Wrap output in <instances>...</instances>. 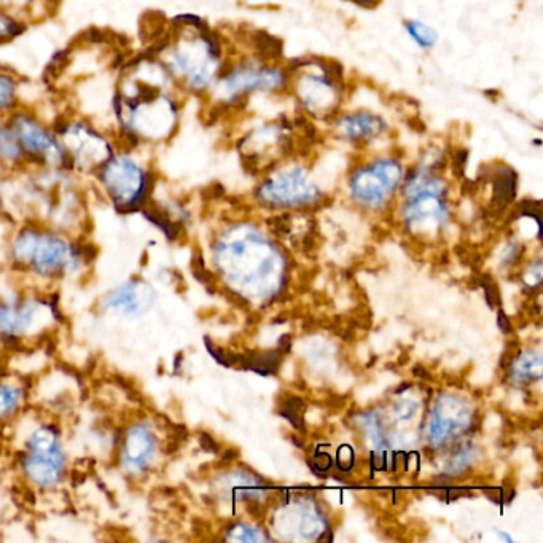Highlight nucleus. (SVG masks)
I'll return each instance as SVG.
<instances>
[{"instance_id":"obj_30","label":"nucleus","mask_w":543,"mask_h":543,"mask_svg":"<svg viewBox=\"0 0 543 543\" xmlns=\"http://www.w3.org/2000/svg\"><path fill=\"white\" fill-rule=\"evenodd\" d=\"M413 375H415L416 378L424 379V381H429V379H432V375H430L429 370H426V368L422 367V365H416V367L413 368Z\"/></svg>"},{"instance_id":"obj_20","label":"nucleus","mask_w":543,"mask_h":543,"mask_svg":"<svg viewBox=\"0 0 543 543\" xmlns=\"http://www.w3.org/2000/svg\"><path fill=\"white\" fill-rule=\"evenodd\" d=\"M47 7V0H0V10L18 16L20 20H28L32 16L34 8ZM28 23V21H26Z\"/></svg>"},{"instance_id":"obj_2","label":"nucleus","mask_w":543,"mask_h":543,"mask_svg":"<svg viewBox=\"0 0 543 543\" xmlns=\"http://www.w3.org/2000/svg\"><path fill=\"white\" fill-rule=\"evenodd\" d=\"M155 53L182 93L209 96L227 64L223 42L201 18L187 15Z\"/></svg>"},{"instance_id":"obj_16","label":"nucleus","mask_w":543,"mask_h":543,"mask_svg":"<svg viewBox=\"0 0 543 543\" xmlns=\"http://www.w3.org/2000/svg\"><path fill=\"white\" fill-rule=\"evenodd\" d=\"M0 165L5 169L26 166L20 144L16 141L15 134L8 125L7 117H0Z\"/></svg>"},{"instance_id":"obj_22","label":"nucleus","mask_w":543,"mask_h":543,"mask_svg":"<svg viewBox=\"0 0 543 543\" xmlns=\"http://www.w3.org/2000/svg\"><path fill=\"white\" fill-rule=\"evenodd\" d=\"M289 214L286 215H276V217H271L268 220V225H270L271 230L278 235H289L290 225H289Z\"/></svg>"},{"instance_id":"obj_7","label":"nucleus","mask_w":543,"mask_h":543,"mask_svg":"<svg viewBox=\"0 0 543 543\" xmlns=\"http://www.w3.org/2000/svg\"><path fill=\"white\" fill-rule=\"evenodd\" d=\"M53 129L63 145L69 171L94 174L118 147L117 139L83 118L64 117Z\"/></svg>"},{"instance_id":"obj_27","label":"nucleus","mask_w":543,"mask_h":543,"mask_svg":"<svg viewBox=\"0 0 543 543\" xmlns=\"http://www.w3.org/2000/svg\"><path fill=\"white\" fill-rule=\"evenodd\" d=\"M314 465H316V470H329L332 467V459H330L329 454H319V456H316Z\"/></svg>"},{"instance_id":"obj_15","label":"nucleus","mask_w":543,"mask_h":543,"mask_svg":"<svg viewBox=\"0 0 543 543\" xmlns=\"http://www.w3.org/2000/svg\"><path fill=\"white\" fill-rule=\"evenodd\" d=\"M152 303L153 292L149 284L133 281L110 293L104 301V308L125 316H136L147 311Z\"/></svg>"},{"instance_id":"obj_5","label":"nucleus","mask_w":543,"mask_h":543,"mask_svg":"<svg viewBox=\"0 0 543 543\" xmlns=\"http://www.w3.org/2000/svg\"><path fill=\"white\" fill-rule=\"evenodd\" d=\"M102 190L115 208L122 212L136 211L152 192L153 172L145 165L136 149L118 145L114 155L94 172Z\"/></svg>"},{"instance_id":"obj_10","label":"nucleus","mask_w":543,"mask_h":543,"mask_svg":"<svg viewBox=\"0 0 543 543\" xmlns=\"http://www.w3.org/2000/svg\"><path fill=\"white\" fill-rule=\"evenodd\" d=\"M266 177L258 185V200L268 204H308L316 201L317 187L311 182L309 168L297 158H287L265 172Z\"/></svg>"},{"instance_id":"obj_11","label":"nucleus","mask_w":543,"mask_h":543,"mask_svg":"<svg viewBox=\"0 0 543 543\" xmlns=\"http://www.w3.org/2000/svg\"><path fill=\"white\" fill-rule=\"evenodd\" d=\"M13 254L18 262L26 263L43 276H56L74 263L72 249L64 239L36 230H24L18 236Z\"/></svg>"},{"instance_id":"obj_28","label":"nucleus","mask_w":543,"mask_h":543,"mask_svg":"<svg viewBox=\"0 0 543 543\" xmlns=\"http://www.w3.org/2000/svg\"><path fill=\"white\" fill-rule=\"evenodd\" d=\"M292 348V335H282L278 343V349L282 354H289Z\"/></svg>"},{"instance_id":"obj_31","label":"nucleus","mask_w":543,"mask_h":543,"mask_svg":"<svg viewBox=\"0 0 543 543\" xmlns=\"http://www.w3.org/2000/svg\"><path fill=\"white\" fill-rule=\"evenodd\" d=\"M303 249L306 252L313 251L314 249V230H309L303 238Z\"/></svg>"},{"instance_id":"obj_24","label":"nucleus","mask_w":543,"mask_h":543,"mask_svg":"<svg viewBox=\"0 0 543 543\" xmlns=\"http://www.w3.org/2000/svg\"><path fill=\"white\" fill-rule=\"evenodd\" d=\"M305 407V400L301 399V397H297V395H289L286 402L282 403V408H284V410L295 411V413H301V411L305 410Z\"/></svg>"},{"instance_id":"obj_6","label":"nucleus","mask_w":543,"mask_h":543,"mask_svg":"<svg viewBox=\"0 0 543 543\" xmlns=\"http://www.w3.org/2000/svg\"><path fill=\"white\" fill-rule=\"evenodd\" d=\"M297 139L298 126L287 118H278L249 129L239 137L236 149L244 169L255 176L258 172L270 171L287 158L295 157L293 153L300 149Z\"/></svg>"},{"instance_id":"obj_9","label":"nucleus","mask_w":543,"mask_h":543,"mask_svg":"<svg viewBox=\"0 0 543 543\" xmlns=\"http://www.w3.org/2000/svg\"><path fill=\"white\" fill-rule=\"evenodd\" d=\"M407 168L399 155H375L349 172V190L354 200L367 206L386 203L387 196L402 187Z\"/></svg>"},{"instance_id":"obj_14","label":"nucleus","mask_w":543,"mask_h":543,"mask_svg":"<svg viewBox=\"0 0 543 543\" xmlns=\"http://www.w3.org/2000/svg\"><path fill=\"white\" fill-rule=\"evenodd\" d=\"M157 451V440L149 427L137 424L131 427L123 442L122 465L131 475L144 473L149 469L153 456Z\"/></svg>"},{"instance_id":"obj_13","label":"nucleus","mask_w":543,"mask_h":543,"mask_svg":"<svg viewBox=\"0 0 543 543\" xmlns=\"http://www.w3.org/2000/svg\"><path fill=\"white\" fill-rule=\"evenodd\" d=\"M26 475L40 486H53L64 472V454L55 432L43 427L32 435L24 459Z\"/></svg>"},{"instance_id":"obj_21","label":"nucleus","mask_w":543,"mask_h":543,"mask_svg":"<svg viewBox=\"0 0 543 543\" xmlns=\"http://www.w3.org/2000/svg\"><path fill=\"white\" fill-rule=\"evenodd\" d=\"M21 392L13 386H2L0 384V419L12 415L16 407L20 405Z\"/></svg>"},{"instance_id":"obj_23","label":"nucleus","mask_w":543,"mask_h":543,"mask_svg":"<svg viewBox=\"0 0 543 543\" xmlns=\"http://www.w3.org/2000/svg\"><path fill=\"white\" fill-rule=\"evenodd\" d=\"M518 349H520V344L518 341H510L505 348L504 357H502L501 367L508 368L512 364L513 360L518 357Z\"/></svg>"},{"instance_id":"obj_34","label":"nucleus","mask_w":543,"mask_h":543,"mask_svg":"<svg viewBox=\"0 0 543 543\" xmlns=\"http://www.w3.org/2000/svg\"><path fill=\"white\" fill-rule=\"evenodd\" d=\"M239 453L236 450H227L225 451V454H223L222 459L223 461H235V459H238Z\"/></svg>"},{"instance_id":"obj_4","label":"nucleus","mask_w":543,"mask_h":543,"mask_svg":"<svg viewBox=\"0 0 543 543\" xmlns=\"http://www.w3.org/2000/svg\"><path fill=\"white\" fill-rule=\"evenodd\" d=\"M289 71L279 61H266L252 53L251 56L227 63L215 82L209 96L223 107L244 104L255 94L286 93Z\"/></svg>"},{"instance_id":"obj_32","label":"nucleus","mask_w":543,"mask_h":543,"mask_svg":"<svg viewBox=\"0 0 543 543\" xmlns=\"http://www.w3.org/2000/svg\"><path fill=\"white\" fill-rule=\"evenodd\" d=\"M489 499L496 502V504H504V493H501L499 489H488Z\"/></svg>"},{"instance_id":"obj_3","label":"nucleus","mask_w":543,"mask_h":543,"mask_svg":"<svg viewBox=\"0 0 543 543\" xmlns=\"http://www.w3.org/2000/svg\"><path fill=\"white\" fill-rule=\"evenodd\" d=\"M289 86L293 101L309 122L329 125L343 110L346 77L343 66L324 58L295 59L290 66Z\"/></svg>"},{"instance_id":"obj_25","label":"nucleus","mask_w":543,"mask_h":543,"mask_svg":"<svg viewBox=\"0 0 543 543\" xmlns=\"http://www.w3.org/2000/svg\"><path fill=\"white\" fill-rule=\"evenodd\" d=\"M200 443L203 446V450L209 451V453H219V445L215 443L211 435L201 434Z\"/></svg>"},{"instance_id":"obj_26","label":"nucleus","mask_w":543,"mask_h":543,"mask_svg":"<svg viewBox=\"0 0 543 543\" xmlns=\"http://www.w3.org/2000/svg\"><path fill=\"white\" fill-rule=\"evenodd\" d=\"M497 324H499V327H501V330L505 335L513 333L512 322H510V319H508L507 314H505L504 311H499V314H497Z\"/></svg>"},{"instance_id":"obj_19","label":"nucleus","mask_w":543,"mask_h":543,"mask_svg":"<svg viewBox=\"0 0 543 543\" xmlns=\"http://www.w3.org/2000/svg\"><path fill=\"white\" fill-rule=\"evenodd\" d=\"M26 28H28L26 21L20 20L12 13L0 10V45L18 39L26 31Z\"/></svg>"},{"instance_id":"obj_1","label":"nucleus","mask_w":543,"mask_h":543,"mask_svg":"<svg viewBox=\"0 0 543 543\" xmlns=\"http://www.w3.org/2000/svg\"><path fill=\"white\" fill-rule=\"evenodd\" d=\"M176 85L157 56H145L126 66L115 85L112 109L123 147L142 149L163 144L176 134L180 104Z\"/></svg>"},{"instance_id":"obj_18","label":"nucleus","mask_w":543,"mask_h":543,"mask_svg":"<svg viewBox=\"0 0 543 543\" xmlns=\"http://www.w3.org/2000/svg\"><path fill=\"white\" fill-rule=\"evenodd\" d=\"M403 29L407 32V36L410 37L411 42L418 45L421 50H434L438 45V32L437 29L432 28L430 24L424 23L421 20L405 21Z\"/></svg>"},{"instance_id":"obj_29","label":"nucleus","mask_w":543,"mask_h":543,"mask_svg":"<svg viewBox=\"0 0 543 543\" xmlns=\"http://www.w3.org/2000/svg\"><path fill=\"white\" fill-rule=\"evenodd\" d=\"M247 512L251 513L252 516H255V518H260L263 513L262 505L258 504V502L255 501H247Z\"/></svg>"},{"instance_id":"obj_8","label":"nucleus","mask_w":543,"mask_h":543,"mask_svg":"<svg viewBox=\"0 0 543 543\" xmlns=\"http://www.w3.org/2000/svg\"><path fill=\"white\" fill-rule=\"evenodd\" d=\"M7 122L20 144L26 166L69 171L66 153L56 136L55 129L28 109L16 107L7 115Z\"/></svg>"},{"instance_id":"obj_33","label":"nucleus","mask_w":543,"mask_h":543,"mask_svg":"<svg viewBox=\"0 0 543 543\" xmlns=\"http://www.w3.org/2000/svg\"><path fill=\"white\" fill-rule=\"evenodd\" d=\"M348 2L362 8H375L379 4V0H348Z\"/></svg>"},{"instance_id":"obj_17","label":"nucleus","mask_w":543,"mask_h":543,"mask_svg":"<svg viewBox=\"0 0 543 543\" xmlns=\"http://www.w3.org/2000/svg\"><path fill=\"white\" fill-rule=\"evenodd\" d=\"M20 107V80L0 67V117Z\"/></svg>"},{"instance_id":"obj_12","label":"nucleus","mask_w":543,"mask_h":543,"mask_svg":"<svg viewBox=\"0 0 543 543\" xmlns=\"http://www.w3.org/2000/svg\"><path fill=\"white\" fill-rule=\"evenodd\" d=\"M330 134L341 144L352 149H370L378 142L384 141L391 133V125L386 117L373 110L359 109L343 112L329 123Z\"/></svg>"}]
</instances>
